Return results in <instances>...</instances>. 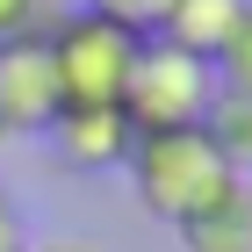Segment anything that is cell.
Here are the masks:
<instances>
[{
  "instance_id": "13",
  "label": "cell",
  "mask_w": 252,
  "mask_h": 252,
  "mask_svg": "<svg viewBox=\"0 0 252 252\" xmlns=\"http://www.w3.org/2000/svg\"><path fill=\"white\" fill-rule=\"evenodd\" d=\"M22 252H101V245L79 238V231H58V238H36V245H22Z\"/></svg>"
},
{
  "instance_id": "9",
  "label": "cell",
  "mask_w": 252,
  "mask_h": 252,
  "mask_svg": "<svg viewBox=\"0 0 252 252\" xmlns=\"http://www.w3.org/2000/svg\"><path fill=\"white\" fill-rule=\"evenodd\" d=\"M209 65H216V87H223V94H252V7L238 15V29L223 36V51H216Z\"/></svg>"
},
{
  "instance_id": "1",
  "label": "cell",
  "mask_w": 252,
  "mask_h": 252,
  "mask_svg": "<svg viewBox=\"0 0 252 252\" xmlns=\"http://www.w3.org/2000/svg\"><path fill=\"white\" fill-rule=\"evenodd\" d=\"M123 180H130L137 209L152 216V223H166V231H180L188 216L209 209L216 194L238 188V173H231V158H223V144L209 137V123H188V130H144V137L130 144Z\"/></svg>"
},
{
  "instance_id": "10",
  "label": "cell",
  "mask_w": 252,
  "mask_h": 252,
  "mask_svg": "<svg viewBox=\"0 0 252 252\" xmlns=\"http://www.w3.org/2000/svg\"><path fill=\"white\" fill-rule=\"evenodd\" d=\"M65 7L72 0H0V43H15V36H51L65 22Z\"/></svg>"
},
{
  "instance_id": "11",
  "label": "cell",
  "mask_w": 252,
  "mask_h": 252,
  "mask_svg": "<svg viewBox=\"0 0 252 252\" xmlns=\"http://www.w3.org/2000/svg\"><path fill=\"white\" fill-rule=\"evenodd\" d=\"M72 7H94V15L123 22V29H137V36H152L158 22H166V7L173 0H72Z\"/></svg>"
},
{
  "instance_id": "3",
  "label": "cell",
  "mask_w": 252,
  "mask_h": 252,
  "mask_svg": "<svg viewBox=\"0 0 252 252\" xmlns=\"http://www.w3.org/2000/svg\"><path fill=\"white\" fill-rule=\"evenodd\" d=\"M51 65H58V94L79 108H123V87H130L137 65V29L94 15V7H65V22L51 29Z\"/></svg>"
},
{
  "instance_id": "7",
  "label": "cell",
  "mask_w": 252,
  "mask_h": 252,
  "mask_svg": "<svg viewBox=\"0 0 252 252\" xmlns=\"http://www.w3.org/2000/svg\"><path fill=\"white\" fill-rule=\"evenodd\" d=\"M245 7H252V0H173V7H166V22H158L152 36L180 43V51H194V58H216Z\"/></svg>"
},
{
  "instance_id": "12",
  "label": "cell",
  "mask_w": 252,
  "mask_h": 252,
  "mask_svg": "<svg viewBox=\"0 0 252 252\" xmlns=\"http://www.w3.org/2000/svg\"><path fill=\"white\" fill-rule=\"evenodd\" d=\"M29 245V231H22V209H15V194L0 188V252H22Z\"/></svg>"
},
{
  "instance_id": "6",
  "label": "cell",
  "mask_w": 252,
  "mask_h": 252,
  "mask_svg": "<svg viewBox=\"0 0 252 252\" xmlns=\"http://www.w3.org/2000/svg\"><path fill=\"white\" fill-rule=\"evenodd\" d=\"M180 252H252V180H238L231 194H216L202 216L180 223Z\"/></svg>"
},
{
  "instance_id": "5",
  "label": "cell",
  "mask_w": 252,
  "mask_h": 252,
  "mask_svg": "<svg viewBox=\"0 0 252 252\" xmlns=\"http://www.w3.org/2000/svg\"><path fill=\"white\" fill-rule=\"evenodd\" d=\"M43 137H51V152L65 158V173H79V180L123 173V166H130V144H137V130H130L123 108H79V101H65Z\"/></svg>"
},
{
  "instance_id": "8",
  "label": "cell",
  "mask_w": 252,
  "mask_h": 252,
  "mask_svg": "<svg viewBox=\"0 0 252 252\" xmlns=\"http://www.w3.org/2000/svg\"><path fill=\"white\" fill-rule=\"evenodd\" d=\"M209 137L223 144V158H231V173L252 180V94H223L209 108Z\"/></svg>"
},
{
  "instance_id": "2",
  "label": "cell",
  "mask_w": 252,
  "mask_h": 252,
  "mask_svg": "<svg viewBox=\"0 0 252 252\" xmlns=\"http://www.w3.org/2000/svg\"><path fill=\"white\" fill-rule=\"evenodd\" d=\"M223 101L216 87V65L180 51L166 36H144L137 43V65H130V87H123V116L130 130H188V123H209V108Z\"/></svg>"
},
{
  "instance_id": "14",
  "label": "cell",
  "mask_w": 252,
  "mask_h": 252,
  "mask_svg": "<svg viewBox=\"0 0 252 252\" xmlns=\"http://www.w3.org/2000/svg\"><path fill=\"white\" fill-rule=\"evenodd\" d=\"M7 144H15V137H7V123H0V152H7Z\"/></svg>"
},
{
  "instance_id": "4",
  "label": "cell",
  "mask_w": 252,
  "mask_h": 252,
  "mask_svg": "<svg viewBox=\"0 0 252 252\" xmlns=\"http://www.w3.org/2000/svg\"><path fill=\"white\" fill-rule=\"evenodd\" d=\"M58 108H65V94H58L51 43L43 36L0 43V123H7V137H43Z\"/></svg>"
}]
</instances>
